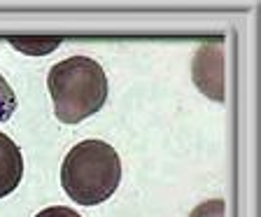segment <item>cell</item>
Instances as JSON below:
<instances>
[{
    "label": "cell",
    "instance_id": "1",
    "mask_svg": "<svg viewBox=\"0 0 261 217\" xmlns=\"http://www.w3.org/2000/svg\"><path fill=\"white\" fill-rule=\"evenodd\" d=\"M47 87L54 114L63 124H80L96 114L108 98V77L100 63L89 56H70L51 65Z\"/></svg>",
    "mask_w": 261,
    "mask_h": 217
},
{
    "label": "cell",
    "instance_id": "2",
    "mask_svg": "<svg viewBox=\"0 0 261 217\" xmlns=\"http://www.w3.org/2000/svg\"><path fill=\"white\" fill-rule=\"evenodd\" d=\"M121 182V159L103 140H82L72 147L61 166V185L80 206L108 201Z\"/></svg>",
    "mask_w": 261,
    "mask_h": 217
},
{
    "label": "cell",
    "instance_id": "3",
    "mask_svg": "<svg viewBox=\"0 0 261 217\" xmlns=\"http://www.w3.org/2000/svg\"><path fill=\"white\" fill-rule=\"evenodd\" d=\"M23 178V157L21 150L10 136L0 131V199L19 187Z\"/></svg>",
    "mask_w": 261,
    "mask_h": 217
},
{
    "label": "cell",
    "instance_id": "4",
    "mask_svg": "<svg viewBox=\"0 0 261 217\" xmlns=\"http://www.w3.org/2000/svg\"><path fill=\"white\" fill-rule=\"evenodd\" d=\"M10 42L26 54H49L61 44V38H10Z\"/></svg>",
    "mask_w": 261,
    "mask_h": 217
},
{
    "label": "cell",
    "instance_id": "5",
    "mask_svg": "<svg viewBox=\"0 0 261 217\" xmlns=\"http://www.w3.org/2000/svg\"><path fill=\"white\" fill-rule=\"evenodd\" d=\"M14 110H16V96L12 91V87L7 84V80L0 75V122L10 119Z\"/></svg>",
    "mask_w": 261,
    "mask_h": 217
},
{
    "label": "cell",
    "instance_id": "6",
    "mask_svg": "<svg viewBox=\"0 0 261 217\" xmlns=\"http://www.w3.org/2000/svg\"><path fill=\"white\" fill-rule=\"evenodd\" d=\"M224 215H226V203L222 199H212V201L196 206L189 217H224Z\"/></svg>",
    "mask_w": 261,
    "mask_h": 217
},
{
    "label": "cell",
    "instance_id": "7",
    "mask_svg": "<svg viewBox=\"0 0 261 217\" xmlns=\"http://www.w3.org/2000/svg\"><path fill=\"white\" fill-rule=\"evenodd\" d=\"M35 217H82L77 215L72 208H65V206H51V208H44V210H40Z\"/></svg>",
    "mask_w": 261,
    "mask_h": 217
}]
</instances>
